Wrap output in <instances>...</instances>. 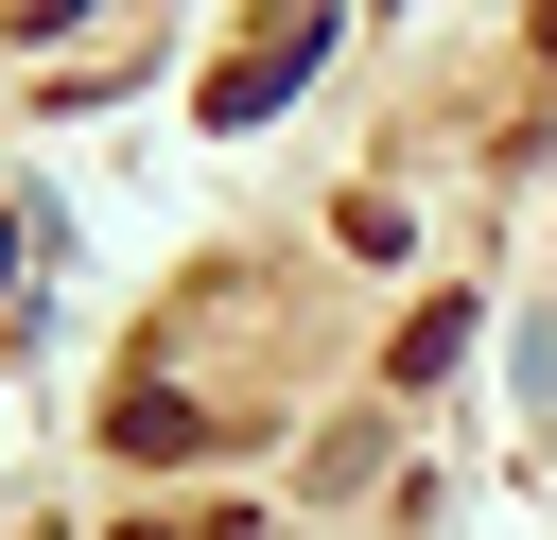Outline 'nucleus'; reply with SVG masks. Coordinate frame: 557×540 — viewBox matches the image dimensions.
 Wrapping results in <instances>:
<instances>
[{
    "label": "nucleus",
    "instance_id": "1",
    "mask_svg": "<svg viewBox=\"0 0 557 540\" xmlns=\"http://www.w3.org/2000/svg\"><path fill=\"white\" fill-rule=\"evenodd\" d=\"M313 52H331V17H278V35H244V52L209 70V122H261V105H278V87L313 70Z\"/></svg>",
    "mask_w": 557,
    "mask_h": 540
}]
</instances>
